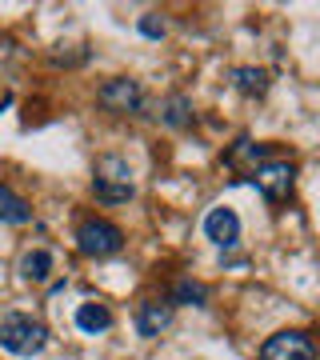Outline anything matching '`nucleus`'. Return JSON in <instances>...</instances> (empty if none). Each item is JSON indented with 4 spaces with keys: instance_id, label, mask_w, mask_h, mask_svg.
Segmentation results:
<instances>
[{
    "instance_id": "obj_16",
    "label": "nucleus",
    "mask_w": 320,
    "mask_h": 360,
    "mask_svg": "<svg viewBox=\"0 0 320 360\" xmlns=\"http://www.w3.org/2000/svg\"><path fill=\"white\" fill-rule=\"evenodd\" d=\"M8 104H13V101H0V112H4V108H8Z\"/></svg>"
},
{
    "instance_id": "obj_15",
    "label": "nucleus",
    "mask_w": 320,
    "mask_h": 360,
    "mask_svg": "<svg viewBox=\"0 0 320 360\" xmlns=\"http://www.w3.org/2000/svg\"><path fill=\"white\" fill-rule=\"evenodd\" d=\"M141 32H144V37H165V20H160V13H144L141 16Z\"/></svg>"
},
{
    "instance_id": "obj_3",
    "label": "nucleus",
    "mask_w": 320,
    "mask_h": 360,
    "mask_svg": "<svg viewBox=\"0 0 320 360\" xmlns=\"http://www.w3.org/2000/svg\"><path fill=\"white\" fill-rule=\"evenodd\" d=\"M77 248L84 252V257H96V260L116 257V252L124 248V232H120V224H113V220L92 217L77 229Z\"/></svg>"
},
{
    "instance_id": "obj_4",
    "label": "nucleus",
    "mask_w": 320,
    "mask_h": 360,
    "mask_svg": "<svg viewBox=\"0 0 320 360\" xmlns=\"http://www.w3.org/2000/svg\"><path fill=\"white\" fill-rule=\"evenodd\" d=\"M256 184V193L264 196L269 205H284L288 196H293V184H296V168L288 165V160H264V165L252 168V176H248Z\"/></svg>"
},
{
    "instance_id": "obj_9",
    "label": "nucleus",
    "mask_w": 320,
    "mask_h": 360,
    "mask_svg": "<svg viewBox=\"0 0 320 360\" xmlns=\"http://www.w3.org/2000/svg\"><path fill=\"white\" fill-rule=\"evenodd\" d=\"M77 328L80 333H89V336L108 333V328H113V309L101 304V300H84V304L77 309Z\"/></svg>"
},
{
    "instance_id": "obj_2",
    "label": "nucleus",
    "mask_w": 320,
    "mask_h": 360,
    "mask_svg": "<svg viewBox=\"0 0 320 360\" xmlns=\"http://www.w3.org/2000/svg\"><path fill=\"white\" fill-rule=\"evenodd\" d=\"M92 193L104 205H124V200H132L136 188H132V168H128V160H120V156H101L96 168H92Z\"/></svg>"
},
{
    "instance_id": "obj_13",
    "label": "nucleus",
    "mask_w": 320,
    "mask_h": 360,
    "mask_svg": "<svg viewBox=\"0 0 320 360\" xmlns=\"http://www.w3.org/2000/svg\"><path fill=\"white\" fill-rule=\"evenodd\" d=\"M232 84L244 96H264L269 92V72L264 68H232Z\"/></svg>"
},
{
    "instance_id": "obj_12",
    "label": "nucleus",
    "mask_w": 320,
    "mask_h": 360,
    "mask_svg": "<svg viewBox=\"0 0 320 360\" xmlns=\"http://www.w3.org/2000/svg\"><path fill=\"white\" fill-rule=\"evenodd\" d=\"M160 124H168V129L192 124V101L188 96H168V101H160Z\"/></svg>"
},
{
    "instance_id": "obj_8",
    "label": "nucleus",
    "mask_w": 320,
    "mask_h": 360,
    "mask_svg": "<svg viewBox=\"0 0 320 360\" xmlns=\"http://www.w3.org/2000/svg\"><path fill=\"white\" fill-rule=\"evenodd\" d=\"M205 236L212 240L217 248H232L236 240H241V217L232 212V208H212L205 217Z\"/></svg>"
},
{
    "instance_id": "obj_6",
    "label": "nucleus",
    "mask_w": 320,
    "mask_h": 360,
    "mask_svg": "<svg viewBox=\"0 0 320 360\" xmlns=\"http://www.w3.org/2000/svg\"><path fill=\"white\" fill-rule=\"evenodd\" d=\"M260 360H316V345L300 328H284L260 345Z\"/></svg>"
},
{
    "instance_id": "obj_5",
    "label": "nucleus",
    "mask_w": 320,
    "mask_h": 360,
    "mask_svg": "<svg viewBox=\"0 0 320 360\" xmlns=\"http://www.w3.org/2000/svg\"><path fill=\"white\" fill-rule=\"evenodd\" d=\"M96 101H101V108H108L116 116H132L144 108V89H141V80L116 77V80H108V84L96 89Z\"/></svg>"
},
{
    "instance_id": "obj_14",
    "label": "nucleus",
    "mask_w": 320,
    "mask_h": 360,
    "mask_svg": "<svg viewBox=\"0 0 320 360\" xmlns=\"http://www.w3.org/2000/svg\"><path fill=\"white\" fill-rule=\"evenodd\" d=\"M168 304L177 309V304H196V309H205L208 304V288L196 281H177L172 284V296H168Z\"/></svg>"
},
{
    "instance_id": "obj_7",
    "label": "nucleus",
    "mask_w": 320,
    "mask_h": 360,
    "mask_svg": "<svg viewBox=\"0 0 320 360\" xmlns=\"http://www.w3.org/2000/svg\"><path fill=\"white\" fill-rule=\"evenodd\" d=\"M172 304L168 300H144L141 309H136V316H132V324H136V336H144V340H156V336L165 333L168 324H172Z\"/></svg>"
},
{
    "instance_id": "obj_11",
    "label": "nucleus",
    "mask_w": 320,
    "mask_h": 360,
    "mask_svg": "<svg viewBox=\"0 0 320 360\" xmlns=\"http://www.w3.org/2000/svg\"><path fill=\"white\" fill-rule=\"evenodd\" d=\"M20 276H25L28 284H44L52 276V252L49 248H32V252H25L20 257Z\"/></svg>"
},
{
    "instance_id": "obj_1",
    "label": "nucleus",
    "mask_w": 320,
    "mask_h": 360,
    "mask_svg": "<svg viewBox=\"0 0 320 360\" xmlns=\"http://www.w3.org/2000/svg\"><path fill=\"white\" fill-rule=\"evenodd\" d=\"M49 345V328L25 312H4L0 316V348L13 356H37Z\"/></svg>"
},
{
    "instance_id": "obj_10",
    "label": "nucleus",
    "mask_w": 320,
    "mask_h": 360,
    "mask_svg": "<svg viewBox=\"0 0 320 360\" xmlns=\"http://www.w3.org/2000/svg\"><path fill=\"white\" fill-rule=\"evenodd\" d=\"M0 220L4 224H28L32 220V205L20 193H13L8 184H0Z\"/></svg>"
}]
</instances>
